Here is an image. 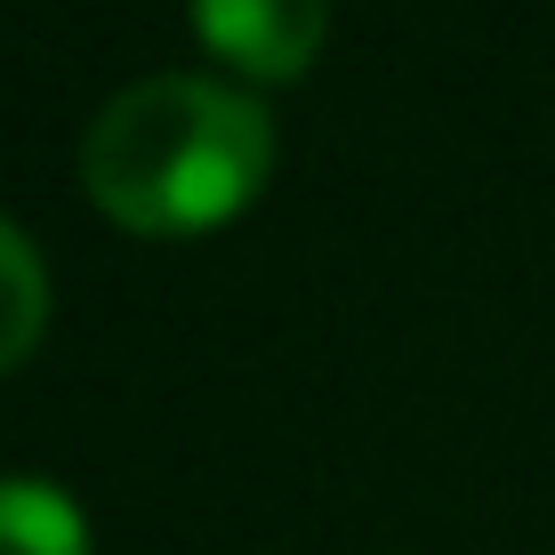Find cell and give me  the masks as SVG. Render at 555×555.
Returning a JSON list of instances; mask_svg holds the SVG:
<instances>
[{
  "label": "cell",
  "instance_id": "cell-3",
  "mask_svg": "<svg viewBox=\"0 0 555 555\" xmlns=\"http://www.w3.org/2000/svg\"><path fill=\"white\" fill-rule=\"evenodd\" d=\"M0 555H89V524L41 475H0Z\"/></svg>",
  "mask_w": 555,
  "mask_h": 555
},
{
  "label": "cell",
  "instance_id": "cell-1",
  "mask_svg": "<svg viewBox=\"0 0 555 555\" xmlns=\"http://www.w3.org/2000/svg\"><path fill=\"white\" fill-rule=\"evenodd\" d=\"M274 169V113L209 73H145L98 105L81 185L121 234H209Z\"/></svg>",
  "mask_w": 555,
  "mask_h": 555
},
{
  "label": "cell",
  "instance_id": "cell-4",
  "mask_svg": "<svg viewBox=\"0 0 555 555\" xmlns=\"http://www.w3.org/2000/svg\"><path fill=\"white\" fill-rule=\"evenodd\" d=\"M41 331H49V266L0 218V371H16V362L41 347Z\"/></svg>",
  "mask_w": 555,
  "mask_h": 555
},
{
  "label": "cell",
  "instance_id": "cell-2",
  "mask_svg": "<svg viewBox=\"0 0 555 555\" xmlns=\"http://www.w3.org/2000/svg\"><path fill=\"white\" fill-rule=\"evenodd\" d=\"M194 33L242 81H298L322 56L331 0H194Z\"/></svg>",
  "mask_w": 555,
  "mask_h": 555
}]
</instances>
